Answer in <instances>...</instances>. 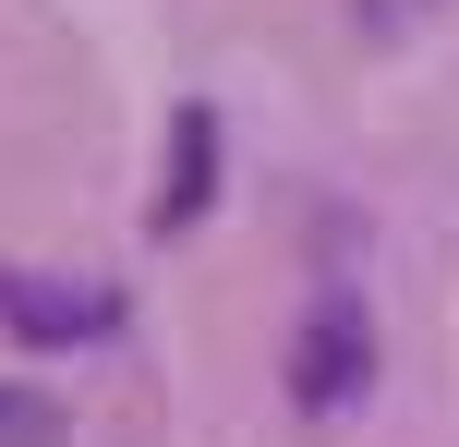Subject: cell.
Listing matches in <instances>:
<instances>
[{"label":"cell","mask_w":459,"mask_h":447,"mask_svg":"<svg viewBox=\"0 0 459 447\" xmlns=\"http://www.w3.org/2000/svg\"><path fill=\"white\" fill-rule=\"evenodd\" d=\"M61 435H73V411L48 400V387H13V375H0V447H61Z\"/></svg>","instance_id":"277c9868"},{"label":"cell","mask_w":459,"mask_h":447,"mask_svg":"<svg viewBox=\"0 0 459 447\" xmlns=\"http://www.w3.org/2000/svg\"><path fill=\"white\" fill-rule=\"evenodd\" d=\"M0 327L24 351H85V339L121 327V290H85V279H0Z\"/></svg>","instance_id":"7a4b0ae2"},{"label":"cell","mask_w":459,"mask_h":447,"mask_svg":"<svg viewBox=\"0 0 459 447\" xmlns=\"http://www.w3.org/2000/svg\"><path fill=\"white\" fill-rule=\"evenodd\" d=\"M206 182H218V121L182 109V121H169V193H158V230H194V218H206Z\"/></svg>","instance_id":"3957f363"},{"label":"cell","mask_w":459,"mask_h":447,"mask_svg":"<svg viewBox=\"0 0 459 447\" xmlns=\"http://www.w3.org/2000/svg\"><path fill=\"white\" fill-rule=\"evenodd\" d=\"M290 400L315 411V424H339V411L375 400V314L351 303V290L302 314V339H290Z\"/></svg>","instance_id":"6da1fadb"},{"label":"cell","mask_w":459,"mask_h":447,"mask_svg":"<svg viewBox=\"0 0 459 447\" xmlns=\"http://www.w3.org/2000/svg\"><path fill=\"white\" fill-rule=\"evenodd\" d=\"M399 13H423V0H363V37H399Z\"/></svg>","instance_id":"5b68a950"}]
</instances>
